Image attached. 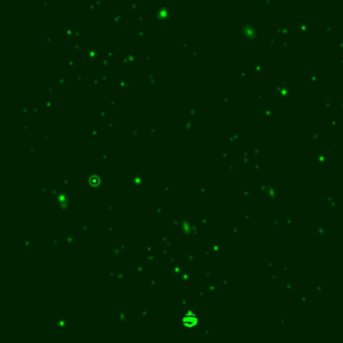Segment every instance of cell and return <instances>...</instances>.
I'll use <instances>...</instances> for the list:
<instances>
[{
	"instance_id": "obj_1",
	"label": "cell",
	"mask_w": 343,
	"mask_h": 343,
	"mask_svg": "<svg viewBox=\"0 0 343 343\" xmlns=\"http://www.w3.org/2000/svg\"><path fill=\"white\" fill-rule=\"evenodd\" d=\"M183 321H184V324H186L187 326H194L195 325V321H196V318H195V316H186V317H184V319H183Z\"/></svg>"
}]
</instances>
